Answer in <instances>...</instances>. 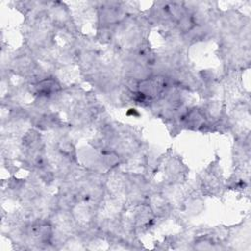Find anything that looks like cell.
<instances>
[{
  "mask_svg": "<svg viewBox=\"0 0 251 251\" xmlns=\"http://www.w3.org/2000/svg\"><path fill=\"white\" fill-rule=\"evenodd\" d=\"M163 170L167 182L182 183L187 175V168L178 156H169Z\"/></svg>",
  "mask_w": 251,
  "mask_h": 251,
  "instance_id": "277c9868",
  "label": "cell"
},
{
  "mask_svg": "<svg viewBox=\"0 0 251 251\" xmlns=\"http://www.w3.org/2000/svg\"><path fill=\"white\" fill-rule=\"evenodd\" d=\"M172 84L170 78L164 75L153 74L148 78L138 81L137 91L142 93L150 102L159 99Z\"/></svg>",
  "mask_w": 251,
  "mask_h": 251,
  "instance_id": "7a4b0ae2",
  "label": "cell"
},
{
  "mask_svg": "<svg viewBox=\"0 0 251 251\" xmlns=\"http://www.w3.org/2000/svg\"><path fill=\"white\" fill-rule=\"evenodd\" d=\"M199 190L206 195H221L225 188L223 174L218 159L199 176Z\"/></svg>",
  "mask_w": 251,
  "mask_h": 251,
  "instance_id": "6da1fadb",
  "label": "cell"
},
{
  "mask_svg": "<svg viewBox=\"0 0 251 251\" xmlns=\"http://www.w3.org/2000/svg\"><path fill=\"white\" fill-rule=\"evenodd\" d=\"M177 124L180 129H188L193 131H202L207 125V120L203 111L198 106L188 107L178 119Z\"/></svg>",
  "mask_w": 251,
  "mask_h": 251,
  "instance_id": "3957f363",
  "label": "cell"
}]
</instances>
